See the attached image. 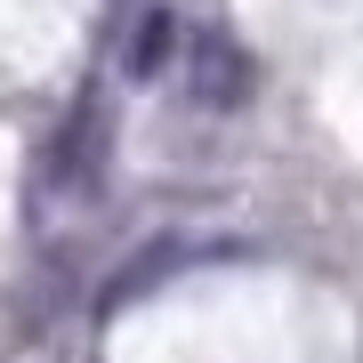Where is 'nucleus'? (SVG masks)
<instances>
[{"instance_id": "nucleus-1", "label": "nucleus", "mask_w": 363, "mask_h": 363, "mask_svg": "<svg viewBox=\"0 0 363 363\" xmlns=\"http://www.w3.org/2000/svg\"><path fill=\"white\" fill-rule=\"evenodd\" d=\"M97 178H105V105L81 97L73 121H65L49 145H40L33 194H40V210H81V202L97 194Z\"/></svg>"}, {"instance_id": "nucleus-2", "label": "nucleus", "mask_w": 363, "mask_h": 363, "mask_svg": "<svg viewBox=\"0 0 363 363\" xmlns=\"http://www.w3.org/2000/svg\"><path fill=\"white\" fill-rule=\"evenodd\" d=\"M186 97H194L202 113L242 105L250 97V57L234 49L226 33H194V40H186Z\"/></svg>"}, {"instance_id": "nucleus-3", "label": "nucleus", "mask_w": 363, "mask_h": 363, "mask_svg": "<svg viewBox=\"0 0 363 363\" xmlns=\"http://www.w3.org/2000/svg\"><path fill=\"white\" fill-rule=\"evenodd\" d=\"M169 40H178V16H169L162 0H138L130 33H121V81H154L169 65Z\"/></svg>"}]
</instances>
